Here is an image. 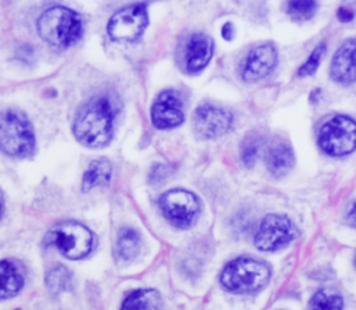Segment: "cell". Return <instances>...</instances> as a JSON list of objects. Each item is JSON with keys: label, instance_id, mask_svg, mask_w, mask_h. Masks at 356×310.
Masks as SVG:
<instances>
[{"label": "cell", "instance_id": "obj_1", "mask_svg": "<svg viewBox=\"0 0 356 310\" xmlns=\"http://www.w3.org/2000/svg\"><path fill=\"white\" fill-rule=\"evenodd\" d=\"M114 107L106 96L88 100L76 113L72 132L78 142L88 147L106 146L113 135Z\"/></svg>", "mask_w": 356, "mask_h": 310}, {"label": "cell", "instance_id": "obj_2", "mask_svg": "<svg viewBox=\"0 0 356 310\" xmlns=\"http://www.w3.org/2000/svg\"><path fill=\"white\" fill-rule=\"evenodd\" d=\"M40 38L51 46L68 47L82 35V22L78 14L67 7L54 6L42 13L38 19Z\"/></svg>", "mask_w": 356, "mask_h": 310}, {"label": "cell", "instance_id": "obj_3", "mask_svg": "<svg viewBox=\"0 0 356 310\" xmlns=\"http://www.w3.org/2000/svg\"><path fill=\"white\" fill-rule=\"evenodd\" d=\"M270 279V268L263 261L238 257L221 271V285L234 293H250L261 289Z\"/></svg>", "mask_w": 356, "mask_h": 310}, {"label": "cell", "instance_id": "obj_4", "mask_svg": "<svg viewBox=\"0 0 356 310\" xmlns=\"http://www.w3.org/2000/svg\"><path fill=\"white\" fill-rule=\"evenodd\" d=\"M35 149V135L28 118L15 110L0 114V150L13 157H26Z\"/></svg>", "mask_w": 356, "mask_h": 310}, {"label": "cell", "instance_id": "obj_5", "mask_svg": "<svg viewBox=\"0 0 356 310\" xmlns=\"http://www.w3.org/2000/svg\"><path fill=\"white\" fill-rule=\"evenodd\" d=\"M320 149L334 157L349 154L356 149V121L346 115L330 118L318 132Z\"/></svg>", "mask_w": 356, "mask_h": 310}, {"label": "cell", "instance_id": "obj_6", "mask_svg": "<svg viewBox=\"0 0 356 310\" xmlns=\"http://www.w3.org/2000/svg\"><path fill=\"white\" fill-rule=\"evenodd\" d=\"M47 238L49 242L63 253V256L71 260L85 257L93 246L92 232L76 221H63L54 225Z\"/></svg>", "mask_w": 356, "mask_h": 310}, {"label": "cell", "instance_id": "obj_7", "mask_svg": "<svg viewBox=\"0 0 356 310\" xmlns=\"http://www.w3.org/2000/svg\"><path fill=\"white\" fill-rule=\"evenodd\" d=\"M159 204L165 220L177 228L191 227L200 210L196 195L179 188L163 193Z\"/></svg>", "mask_w": 356, "mask_h": 310}, {"label": "cell", "instance_id": "obj_8", "mask_svg": "<svg viewBox=\"0 0 356 310\" xmlns=\"http://www.w3.org/2000/svg\"><path fill=\"white\" fill-rule=\"evenodd\" d=\"M298 234L293 222L282 214L266 215L254 235V245L264 252H274L295 239Z\"/></svg>", "mask_w": 356, "mask_h": 310}, {"label": "cell", "instance_id": "obj_9", "mask_svg": "<svg viewBox=\"0 0 356 310\" xmlns=\"http://www.w3.org/2000/svg\"><path fill=\"white\" fill-rule=\"evenodd\" d=\"M147 26V11L143 4L124 7L108 21L107 33L113 40L134 42Z\"/></svg>", "mask_w": 356, "mask_h": 310}, {"label": "cell", "instance_id": "obj_10", "mask_svg": "<svg viewBox=\"0 0 356 310\" xmlns=\"http://www.w3.org/2000/svg\"><path fill=\"white\" fill-rule=\"evenodd\" d=\"M234 122L231 111L227 108L202 104L193 113V128L203 139H214L227 133Z\"/></svg>", "mask_w": 356, "mask_h": 310}, {"label": "cell", "instance_id": "obj_11", "mask_svg": "<svg viewBox=\"0 0 356 310\" xmlns=\"http://www.w3.org/2000/svg\"><path fill=\"white\" fill-rule=\"evenodd\" d=\"M278 60L277 49L273 43H263L245 56L241 63L239 74L245 82H256L273 72Z\"/></svg>", "mask_w": 356, "mask_h": 310}, {"label": "cell", "instance_id": "obj_12", "mask_svg": "<svg viewBox=\"0 0 356 310\" xmlns=\"http://www.w3.org/2000/svg\"><path fill=\"white\" fill-rule=\"evenodd\" d=\"M150 118L156 128L170 129L184 122L182 100L177 90L167 89L161 92L150 108Z\"/></svg>", "mask_w": 356, "mask_h": 310}, {"label": "cell", "instance_id": "obj_13", "mask_svg": "<svg viewBox=\"0 0 356 310\" xmlns=\"http://www.w3.org/2000/svg\"><path fill=\"white\" fill-rule=\"evenodd\" d=\"M330 74L339 83L356 82V39H348L337 49L331 58Z\"/></svg>", "mask_w": 356, "mask_h": 310}, {"label": "cell", "instance_id": "obj_14", "mask_svg": "<svg viewBox=\"0 0 356 310\" xmlns=\"http://www.w3.org/2000/svg\"><path fill=\"white\" fill-rule=\"evenodd\" d=\"M214 43L206 33H193L189 36L184 50V64L189 74L202 71L213 56Z\"/></svg>", "mask_w": 356, "mask_h": 310}, {"label": "cell", "instance_id": "obj_15", "mask_svg": "<svg viewBox=\"0 0 356 310\" xmlns=\"http://www.w3.org/2000/svg\"><path fill=\"white\" fill-rule=\"evenodd\" d=\"M295 164L292 147L285 140H274L266 152V165L271 175L284 177Z\"/></svg>", "mask_w": 356, "mask_h": 310}, {"label": "cell", "instance_id": "obj_16", "mask_svg": "<svg viewBox=\"0 0 356 310\" xmlns=\"http://www.w3.org/2000/svg\"><path fill=\"white\" fill-rule=\"evenodd\" d=\"M163 299L156 289L132 291L122 302L120 310H161Z\"/></svg>", "mask_w": 356, "mask_h": 310}, {"label": "cell", "instance_id": "obj_17", "mask_svg": "<svg viewBox=\"0 0 356 310\" xmlns=\"http://www.w3.org/2000/svg\"><path fill=\"white\" fill-rule=\"evenodd\" d=\"M111 178V164L106 158H96L89 163L82 177V190L88 192L92 188L107 185Z\"/></svg>", "mask_w": 356, "mask_h": 310}, {"label": "cell", "instance_id": "obj_18", "mask_svg": "<svg viewBox=\"0 0 356 310\" xmlns=\"http://www.w3.org/2000/svg\"><path fill=\"white\" fill-rule=\"evenodd\" d=\"M22 285L24 278L18 268L10 261H0V299L17 295Z\"/></svg>", "mask_w": 356, "mask_h": 310}, {"label": "cell", "instance_id": "obj_19", "mask_svg": "<svg viewBox=\"0 0 356 310\" xmlns=\"http://www.w3.org/2000/svg\"><path fill=\"white\" fill-rule=\"evenodd\" d=\"M140 250V236L132 228H122L117 235L115 252L121 260H132Z\"/></svg>", "mask_w": 356, "mask_h": 310}, {"label": "cell", "instance_id": "obj_20", "mask_svg": "<svg viewBox=\"0 0 356 310\" xmlns=\"http://www.w3.org/2000/svg\"><path fill=\"white\" fill-rule=\"evenodd\" d=\"M343 300L331 289L317 291L309 302V310H342Z\"/></svg>", "mask_w": 356, "mask_h": 310}, {"label": "cell", "instance_id": "obj_21", "mask_svg": "<svg viewBox=\"0 0 356 310\" xmlns=\"http://www.w3.org/2000/svg\"><path fill=\"white\" fill-rule=\"evenodd\" d=\"M71 282V272L63 266L53 267L46 275V285L51 293H60L70 289Z\"/></svg>", "mask_w": 356, "mask_h": 310}, {"label": "cell", "instance_id": "obj_22", "mask_svg": "<svg viewBox=\"0 0 356 310\" xmlns=\"http://www.w3.org/2000/svg\"><path fill=\"white\" fill-rule=\"evenodd\" d=\"M317 11L316 1H289L286 4V13L295 21H307L310 19Z\"/></svg>", "mask_w": 356, "mask_h": 310}, {"label": "cell", "instance_id": "obj_23", "mask_svg": "<svg viewBox=\"0 0 356 310\" xmlns=\"http://www.w3.org/2000/svg\"><path fill=\"white\" fill-rule=\"evenodd\" d=\"M259 147H260V140L254 135H249L243 139V143L241 146V160L246 167H252L259 154Z\"/></svg>", "mask_w": 356, "mask_h": 310}, {"label": "cell", "instance_id": "obj_24", "mask_svg": "<svg viewBox=\"0 0 356 310\" xmlns=\"http://www.w3.org/2000/svg\"><path fill=\"white\" fill-rule=\"evenodd\" d=\"M325 43H320L317 44L313 51L310 53V56L306 58V61L300 65V68L298 70V74L299 76H309V75H313L316 72V70L318 68V64H320V60L321 57L324 56V51H325Z\"/></svg>", "mask_w": 356, "mask_h": 310}, {"label": "cell", "instance_id": "obj_25", "mask_svg": "<svg viewBox=\"0 0 356 310\" xmlns=\"http://www.w3.org/2000/svg\"><path fill=\"white\" fill-rule=\"evenodd\" d=\"M337 17L341 22H349L350 19H353V11L349 7H339Z\"/></svg>", "mask_w": 356, "mask_h": 310}, {"label": "cell", "instance_id": "obj_26", "mask_svg": "<svg viewBox=\"0 0 356 310\" xmlns=\"http://www.w3.org/2000/svg\"><path fill=\"white\" fill-rule=\"evenodd\" d=\"M221 36L225 39V40H231L234 38V26L231 22H225L221 28Z\"/></svg>", "mask_w": 356, "mask_h": 310}, {"label": "cell", "instance_id": "obj_27", "mask_svg": "<svg viewBox=\"0 0 356 310\" xmlns=\"http://www.w3.org/2000/svg\"><path fill=\"white\" fill-rule=\"evenodd\" d=\"M348 218H349V221L352 222V225L356 227V203H353V206L350 207L349 214H348Z\"/></svg>", "mask_w": 356, "mask_h": 310}, {"label": "cell", "instance_id": "obj_28", "mask_svg": "<svg viewBox=\"0 0 356 310\" xmlns=\"http://www.w3.org/2000/svg\"><path fill=\"white\" fill-rule=\"evenodd\" d=\"M355 266H356V257H355Z\"/></svg>", "mask_w": 356, "mask_h": 310}]
</instances>
